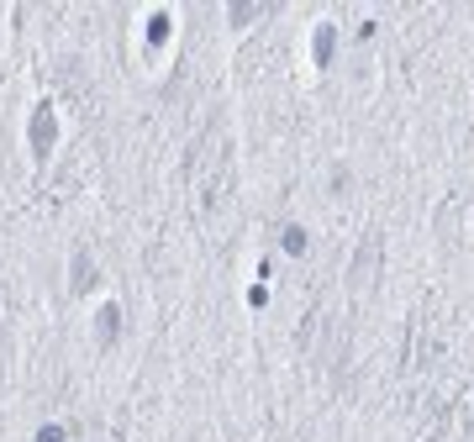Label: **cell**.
I'll use <instances>...</instances> for the list:
<instances>
[{
	"mask_svg": "<svg viewBox=\"0 0 474 442\" xmlns=\"http://www.w3.org/2000/svg\"><path fill=\"white\" fill-rule=\"evenodd\" d=\"M190 179H195V206L200 211H217L233 190V143H227V127L211 121V132L195 143L190 153Z\"/></svg>",
	"mask_w": 474,
	"mask_h": 442,
	"instance_id": "obj_1",
	"label": "cell"
},
{
	"mask_svg": "<svg viewBox=\"0 0 474 442\" xmlns=\"http://www.w3.org/2000/svg\"><path fill=\"white\" fill-rule=\"evenodd\" d=\"M380 258H385V237L369 232V237L358 242V253H354V269H348V284H354L358 295H369V290L380 284Z\"/></svg>",
	"mask_w": 474,
	"mask_h": 442,
	"instance_id": "obj_2",
	"label": "cell"
},
{
	"mask_svg": "<svg viewBox=\"0 0 474 442\" xmlns=\"http://www.w3.org/2000/svg\"><path fill=\"white\" fill-rule=\"evenodd\" d=\"M53 143H59V116H53L48 101H37V106H32V121H27V148H32L37 164H48Z\"/></svg>",
	"mask_w": 474,
	"mask_h": 442,
	"instance_id": "obj_3",
	"label": "cell"
},
{
	"mask_svg": "<svg viewBox=\"0 0 474 442\" xmlns=\"http://www.w3.org/2000/svg\"><path fill=\"white\" fill-rule=\"evenodd\" d=\"M332 48H338V27H332V21H322V27H316V37H311V58H316V69H327V63H332Z\"/></svg>",
	"mask_w": 474,
	"mask_h": 442,
	"instance_id": "obj_4",
	"label": "cell"
},
{
	"mask_svg": "<svg viewBox=\"0 0 474 442\" xmlns=\"http://www.w3.org/2000/svg\"><path fill=\"white\" fill-rule=\"evenodd\" d=\"M117 337H121V306H101V316H95V342L111 348Z\"/></svg>",
	"mask_w": 474,
	"mask_h": 442,
	"instance_id": "obj_5",
	"label": "cell"
},
{
	"mask_svg": "<svg viewBox=\"0 0 474 442\" xmlns=\"http://www.w3.org/2000/svg\"><path fill=\"white\" fill-rule=\"evenodd\" d=\"M95 284H101V274H95V258L79 248V253H74V290L85 295V290H95Z\"/></svg>",
	"mask_w": 474,
	"mask_h": 442,
	"instance_id": "obj_6",
	"label": "cell"
},
{
	"mask_svg": "<svg viewBox=\"0 0 474 442\" xmlns=\"http://www.w3.org/2000/svg\"><path fill=\"white\" fill-rule=\"evenodd\" d=\"M269 11H274V5H248V0H242V5H227V21H233V27H248V21H258V16H269Z\"/></svg>",
	"mask_w": 474,
	"mask_h": 442,
	"instance_id": "obj_7",
	"label": "cell"
},
{
	"mask_svg": "<svg viewBox=\"0 0 474 442\" xmlns=\"http://www.w3.org/2000/svg\"><path fill=\"white\" fill-rule=\"evenodd\" d=\"M280 242H285V253H306V226H285V232H280Z\"/></svg>",
	"mask_w": 474,
	"mask_h": 442,
	"instance_id": "obj_8",
	"label": "cell"
},
{
	"mask_svg": "<svg viewBox=\"0 0 474 442\" xmlns=\"http://www.w3.org/2000/svg\"><path fill=\"white\" fill-rule=\"evenodd\" d=\"M164 37H169V16H164V11H159V16H153V21H148V48H159V43H164Z\"/></svg>",
	"mask_w": 474,
	"mask_h": 442,
	"instance_id": "obj_9",
	"label": "cell"
},
{
	"mask_svg": "<svg viewBox=\"0 0 474 442\" xmlns=\"http://www.w3.org/2000/svg\"><path fill=\"white\" fill-rule=\"evenodd\" d=\"M37 442H69V438H63V427H43V432H37Z\"/></svg>",
	"mask_w": 474,
	"mask_h": 442,
	"instance_id": "obj_10",
	"label": "cell"
}]
</instances>
